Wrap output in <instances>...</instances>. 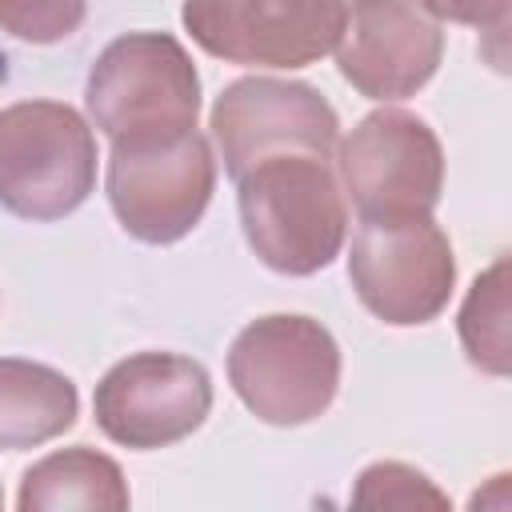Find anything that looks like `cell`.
Wrapping results in <instances>:
<instances>
[{"instance_id":"2","label":"cell","mask_w":512,"mask_h":512,"mask_svg":"<svg viewBox=\"0 0 512 512\" xmlns=\"http://www.w3.org/2000/svg\"><path fill=\"white\" fill-rule=\"evenodd\" d=\"M84 100L108 140H168L196 128L200 76L176 36L128 32L96 56Z\"/></svg>"},{"instance_id":"6","label":"cell","mask_w":512,"mask_h":512,"mask_svg":"<svg viewBox=\"0 0 512 512\" xmlns=\"http://www.w3.org/2000/svg\"><path fill=\"white\" fill-rule=\"evenodd\" d=\"M216 188L208 140L192 128L168 140H112L108 204L120 228L144 244L188 236Z\"/></svg>"},{"instance_id":"17","label":"cell","mask_w":512,"mask_h":512,"mask_svg":"<svg viewBox=\"0 0 512 512\" xmlns=\"http://www.w3.org/2000/svg\"><path fill=\"white\" fill-rule=\"evenodd\" d=\"M436 20H452V24H472L484 32H504L508 24V0H420Z\"/></svg>"},{"instance_id":"18","label":"cell","mask_w":512,"mask_h":512,"mask_svg":"<svg viewBox=\"0 0 512 512\" xmlns=\"http://www.w3.org/2000/svg\"><path fill=\"white\" fill-rule=\"evenodd\" d=\"M0 508H4V492H0Z\"/></svg>"},{"instance_id":"16","label":"cell","mask_w":512,"mask_h":512,"mask_svg":"<svg viewBox=\"0 0 512 512\" xmlns=\"http://www.w3.org/2000/svg\"><path fill=\"white\" fill-rule=\"evenodd\" d=\"M88 0H0V28L28 44L68 40L84 24Z\"/></svg>"},{"instance_id":"7","label":"cell","mask_w":512,"mask_h":512,"mask_svg":"<svg viewBox=\"0 0 512 512\" xmlns=\"http://www.w3.org/2000/svg\"><path fill=\"white\" fill-rule=\"evenodd\" d=\"M344 16V0H184L180 12L208 56L256 68L316 64L336 48Z\"/></svg>"},{"instance_id":"9","label":"cell","mask_w":512,"mask_h":512,"mask_svg":"<svg viewBox=\"0 0 512 512\" xmlns=\"http://www.w3.org/2000/svg\"><path fill=\"white\" fill-rule=\"evenodd\" d=\"M96 428L124 448H168L212 412L204 364L176 352H136L104 372L92 396Z\"/></svg>"},{"instance_id":"15","label":"cell","mask_w":512,"mask_h":512,"mask_svg":"<svg viewBox=\"0 0 512 512\" xmlns=\"http://www.w3.org/2000/svg\"><path fill=\"white\" fill-rule=\"evenodd\" d=\"M356 508H444L448 496L416 468L408 464H372L360 472L356 492H352Z\"/></svg>"},{"instance_id":"3","label":"cell","mask_w":512,"mask_h":512,"mask_svg":"<svg viewBox=\"0 0 512 512\" xmlns=\"http://www.w3.org/2000/svg\"><path fill=\"white\" fill-rule=\"evenodd\" d=\"M228 380L256 420L296 428L336 400L340 348L312 316H260L232 340Z\"/></svg>"},{"instance_id":"1","label":"cell","mask_w":512,"mask_h":512,"mask_svg":"<svg viewBox=\"0 0 512 512\" xmlns=\"http://www.w3.org/2000/svg\"><path fill=\"white\" fill-rule=\"evenodd\" d=\"M236 184L244 236L272 272L312 276L340 256L348 204L328 156H264L240 172Z\"/></svg>"},{"instance_id":"5","label":"cell","mask_w":512,"mask_h":512,"mask_svg":"<svg viewBox=\"0 0 512 512\" xmlns=\"http://www.w3.org/2000/svg\"><path fill=\"white\" fill-rule=\"evenodd\" d=\"M348 276L360 304L396 328L428 324L452 296L456 260L432 212L360 216L348 252Z\"/></svg>"},{"instance_id":"11","label":"cell","mask_w":512,"mask_h":512,"mask_svg":"<svg viewBox=\"0 0 512 512\" xmlns=\"http://www.w3.org/2000/svg\"><path fill=\"white\" fill-rule=\"evenodd\" d=\"M444 56V32L420 0H352L336 40L340 76L368 100L420 92Z\"/></svg>"},{"instance_id":"13","label":"cell","mask_w":512,"mask_h":512,"mask_svg":"<svg viewBox=\"0 0 512 512\" xmlns=\"http://www.w3.org/2000/svg\"><path fill=\"white\" fill-rule=\"evenodd\" d=\"M20 512H48V508H96V512H124L128 484L112 456L96 448H64L36 460L16 496Z\"/></svg>"},{"instance_id":"4","label":"cell","mask_w":512,"mask_h":512,"mask_svg":"<svg viewBox=\"0 0 512 512\" xmlns=\"http://www.w3.org/2000/svg\"><path fill=\"white\" fill-rule=\"evenodd\" d=\"M96 184L88 120L60 100L0 108V204L20 220H60Z\"/></svg>"},{"instance_id":"12","label":"cell","mask_w":512,"mask_h":512,"mask_svg":"<svg viewBox=\"0 0 512 512\" xmlns=\"http://www.w3.org/2000/svg\"><path fill=\"white\" fill-rule=\"evenodd\" d=\"M76 384L32 360L0 356V448L20 452L56 440L76 424Z\"/></svg>"},{"instance_id":"10","label":"cell","mask_w":512,"mask_h":512,"mask_svg":"<svg viewBox=\"0 0 512 512\" xmlns=\"http://www.w3.org/2000/svg\"><path fill=\"white\" fill-rule=\"evenodd\" d=\"M212 140L220 148L224 172L236 180L264 156H284V152L332 156L340 140V120L312 84L248 76L216 96Z\"/></svg>"},{"instance_id":"8","label":"cell","mask_w":512,"mask_h":512,"mask_svg":"<svg viewBox=\"0 0 512 512\" xmlns=\"http://www.w3.org/2000/svg\"><path fill=\"white\" fill-rule=\"evenodd\" d=\"M340 184L360 216L432 212L444 188L440 140L404 108L368 112L340 144Z\"/></svg>"},{"instance_id":"14","label":"cell","mask_w":512,"mask_h":512,"mask_svg":"<svg viewBox=\"0 0 512 512\" xmlns=\"http://www.w3.org/2000/svg\"><path fill=\"white\" fill-rule=\"evenodd\" d=\"M460 340L476 368L508 372V260L500 256L484 276H476L460 308Z\"/></svg>"}]
</instances>
